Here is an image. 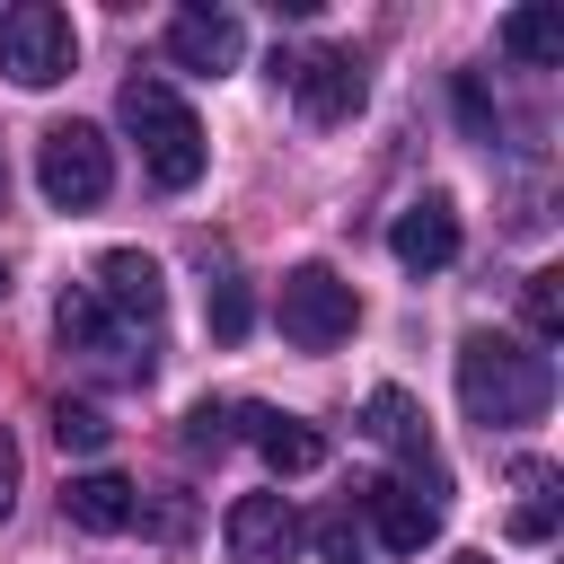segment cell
<instances>
[{
  "label": "cell",
  "mask_w": 564,
  "mask_h": 564,
  "mask_svg": "<svg viewBox=\"0 0 564 564\" xmlns=\"http://www.w3.org/2000/svg\"><path fill=\"white\" fill-rule=\"evenodd\" d=\"M546 397H555V370H546L538 344L494 335V326H476V335L458 344V405H467L485 432H494V423H538Z\"/></svg>",
  "instance_id": "1"
},
{
  "label": "cell",
  "mask_w": 564,
  "mask_h": 564,
  "mask_svg": "<svg viewBox=\"0 0 564 564\" xmlns=\"http://www.w3.org/2000/svg\"><path fill=\"white\" fill-rule=\"evenodd\" d=\"M123 132L141 141V167H150V185H159V194H185V185H203V159H212V141H203L194 106H185L167 79H150V70H132V79H123Z\"/></svg>",
  "instance_id": "2"
},
{
  "label": "cell",
  "mask_w": 564,
  "mask_h": 564,
  "mask_svg": "<svg viewBox=\"0 0 564 564\" xmlns=\"http://www.w3.org/2000/svg\"><path fill=\"white\" fill-rule=\"evenodd\" d=\"M35 185H44L53 212H88V203H106V185H115V150H106V132H97V123H53V132L35 141Z\"/></svg>",
  "instance_id": "3"
},
{
  "label": "cell",
  "mask_w": 564,
  "mask_h": 564,
  "mask_svg": "<svg viewBox=\"0 0 564 564\" xmlns=\"http://www.w3.org/2000/svg\"><path fill=\"white\" fill-rule=\"evenodd\" d=\"M352 326H361V291L335 264H291L282 273V335L300 352H335Z\"/></svg>",
  "instance_id": "4"
},
{
  "label": "cell",
  "mask_w": 564,
  "mask_h": 564,
  "mask_svg": "<svg viewBox=\"0 0 564 564\" xmlns=\"http://www.w3.org/2000/svg\"><path fill=\"white\" fill-rule=\"evenodd\" d=\"M361 432L405 467L397 485H414L432 511H441V494H449V467H441V441H432V423H423V405L405 397V388H370V405H361Z\"/></svg>",
  "instance_id": "5"
},
{
  "label": "cell",
  "mask_w": 564,
  "mask_h": 564,
  "mask_svg": "<svg viewBox=\"0 0 564 564\" xmlns=\"http://www.w3.org/2000/svg\"><path fill=\"white\" fill-rule=\"evenodd\" d=\"M70 62H79V35L53 0H18L0 18V70L18 88H53V79H70Z\"/></svg>",
  "instance_id": "6"
},
{
  "label": "cell",
  "mask_w": 564,
  "mask_h": 564,
  "mask_svg": "<svg viewBox=\"0 0 564 564\" xmlns=\"http://www.w3.org/2000/svg\"><path fill=\"white\" fill-rule=\"evenodd\" d=\"M88 291L159 352V326H167V282H159V256H141V247H106L97 256V273H88Z\"/></svg>",
  "instance_id": "7"
},
{
  "label": "cell",
  "mask_w": 564,
  "mask_h": 564,
  "mask_svg": "<svg viewBox=\"0 0 564 564\" xmlns=\"http://www.w3.org/2000/svg\"><path fill=\"white\" fill-rule=\"evenodd\" d=\"M352 520H361V538H379L388 555H423V546L441 538V511H432L414 485H397V476H361V485H352Z\"/></svg>",
  "instance_id": "8"
},
{
  "label": "cell",
  "mask_w": 564,
  "mask_h": 564,
  "mask_svg": "<svg viewBox=\"0 0 564 564\" xmlns=\"http://www.w3.org/2000/svg\"><path fill=\"white\" fill-rule=\"evenodd\" d=\"M53 326H62V344L70 352H88V361H115V370H150V344L88 291V282H70L62 291V308H53Z\"/></svg>",
  "instance_id": "9"
},
{
  "label": "cell",
  "mask_w": 564,
  "mask_h": 564,
  "mask_svg": "<svg viewBox=\"0 0 564 564\" xmlns=\"http://www.w3.org/2000/svg\"><path fill=\"white\" fill-rule=\"evenodd\" d=\"M282 79H291V97H300V115H308V123H344V115H361V62H352V53H335V44L291 53V62H282Z\"/></svg>",
  "instance_id": "10"
},
{
  "label": "cell",
  "mask_w": 564,
  "mask_h": 564,
  "mask_svg": "<svg viewBox=\"0 0 564 564\" xmlns=\"http://www.w3.org/2000/svg\"><path fill=\"white\" fill-rule=\"evenodd\" d=\"M167 62L194 70V79H220V70L247 62V26H238L229 9H176V18H167Z\"/></svg>",
  "instance_id": "11"
},
{
  "label": "cell",
  "mask_w": 564,
  "mask_h": 564,
  "mask_svg": "<svg viewBox=\"0 0 564 564\" xmlns=\"http://www.w3.org/2000/svg\"><path fill=\"white\" fill-rule=\"evenodd\" d=\"M220 538H229V564H291L300 511H291L282 494H238L229 520H220Z\"/></svg>",
  "instance_id": "12"
},
{
  "label": "cell",
  "mask_w": 564,
  "mask_h": 564,
  "mask_svg": "<svg viewBox=\"0 0 564 564\" xmlns=\"http://www.w3.org/2000/svg\"><path fill=\"white\" fill-rule=\"evenodd\" d=\"M388 247H397V264H405V273H441V264L458 256V212H449V194L405 203V212H397V229H388Z\"/></svg>",
  "instance_id": "13"
},
{
  "label": "cell",
  "mask_w": 564,
  "mask_h": 564,
  "mask_svg": "<svg viewBox=\"0 0 564 564\" xmlns=\"http://www.w3.org/2000/svg\"><path fill=\"white\" fill-rule=\"evenodd\" d=\"M247 441L264 449V467H273V476H308V467H326V432H317L308 414H282V405H247Z\"/></svg>",
  "instance_id": "14"
},
{
  "label": "cell",
  "mask_w": 564,
  "mask_h": 564,
  "mask_svg": "<svg viewBox=\"0 0 564 564\" xmlns=\"http://www.w3.org/2000/svg\"><path fill=\"white\" fill-rule=\"evenodd\" d=\"M62 511H70V529H88V538H123L132 520H141V485H123V476H70V494H62Z\"/></svg>",
  "instance_id": "15"
},
{
  "label": "cell",
  "mask_w": 564,
  "mask_h": 564,
  "mask_svg": "<svg viewBox=\"0 0 564 564\" xmlns=\"http://www.w3.org/2000/svg\"><path fill=\"white\" fill-rule=\"evenodd\" d=\"M502 53L529 62V70L564 62V9H511V18H502Z\"/></svg>",
  "instance_id": "16"
},
{
  "label": "cell",
  "mask_w": 564,
  "mask_h": 564,
  "mask_svg": "<svg viewBox=\"0 0 564 564\" xmlns=\"http://www.w3.org/2000/svg\"><path fill=\"white\" fill-rule=\"evenodd\" d=\"M520 494H529V502L511 511V538H520V546H546V538H555V467H546V458H520Z\"/></svg>",
  "instance_id": "17"
},
{
  "label": "cell",
  "mask_w": 564,
  "mask_h": 564,
  "mask_svg": "<svg viewBox=\"0 0 564 564\" xmlns=\"http://www.w3.org/2000/svg\"><path fill=\"white\" fill-rule=\"evenodd\" d=\"M203 317H212V335H220V344H238V335H247V317H256V308H247V282H238V264H229V256H220V264H212V282H203Z\"/></svg>",
  "instance_id": "18"
},
{
  "label": "cell",
  "mask_w": 564,
  "mask_h": 564,
  "mask_svg": "<svg viewBox=\"0 0 564 564\" xmlns=\"http://www.w3.org/2000/svg\"><path fill=\"white\" fill-rule=\"evenodd\" d=\"M308 546H317V564H370V538H361L352 511H326V520L308 529Z\"/></svg>",
  "instance_id": "19"
},
{
  "label": "cell",
  "mask_w": 564,
  "mask_h": 564,
  "mask_svg": "<svg viewBox=\"0 0 564 564\" xmlns=\"http://www.w3.org/2000/svg\"><path fill=\"white\" fill-rule=\"evenodd\" d=\"M106 432H115V423H106L97 405H79V397H62V405H53V441H62V449H79V458H88V449H106Z\"/></svg>",
  "instance_id": "20"
},
{
  "label": "cell",
  "mask_w": 564,
  "mask_h": 564,
  "mask_svg": "<svg viewBox=\"0 0 564 564\" xmlns=\"http://www.w3.org/2000/svg\"><path fill=\"white\" fill-rule=\"evenodd\" d=\"M564 273H529V291H520V308H529V335L538 344H555L564 335V291H555Z\"/></svg>",
  "instance_id": "21"
},
{
  "label": "cell",
  "mask_w": 564,
  "mask_h": 564,
  "mask_svg": "<svg viewBox=\"0 0 564 564\" xmlns=\"http://www.w3.org/2000/svg\"><path fill=\"white\" fill-rule=\"evenodd\" d=\"M229 441V405H194L185 414V449H220Z\"/></svg>",
  "instance_id": "22"
},
{
  "label": "cell",
  "mask_w": 564,
  "mask_h": 564,
  "mask_svg": "<svg viewBox=\"0 0 564 564\" xmlns=\"http://www.w3.org/2000/svg\"><path fill=\"white\" fill-rule=\"evenodd\" d=\"M458 115H467L476 141H494V97H485V79H458Z\"/></svg>",
  "instance_id": "23"
},
{
  "label": "cell",
  "mask_w": 564,
  "mask_h": 564,
  "mask_svg": "<svg viewBox=\"0 0 564 564\" xmlns=\"http://www.w3.org/2000/svg\"><path fill=\"white\" fill-rule=\"evenodd\" d=\"M9 502H18V449H9V432H0V520H9Z\"/></svg>",
  "instance_id": "24"
},
{
  "label": "cell",
  "mask_w": 564,
  "mask_h": 564,
  "mask_svg": "<svg viewBox=\"0 0 564 564\" xmlns=\"http://www.w3.org/2000/svg\"><path fill=\"white\" fill-rule=\"evenodd\" d=\"M449 564H494V555H449Z\"/></svg>",
  "instance_id": "25"
},
{
  "label": "cell",
  "mask_w": 564,
  "mask_h": 564,
  "mask_svg": "<svg viewBox=\"0 0 564 564\" xmlns=\"http://www.w3.org/2000/svg\"><path fill=\"white\" fill-rule=\"evenodd\" d=\"M0 300H9V264H0Z\"/></svg>",
  "instance_id": "26"
},
{
  "label": "cell",
  "mask_w": 564,
  "mask_h": 564,
  "mask_svg": "<svg viewBox=\"0 0 564 564\" xmlns=\"http://www.w3.org/2000/svg\"><path fill=\"white\" fill-rule=\"evenodd\" d=\"M0 194H9V167H0Z\"/></svg>",
  "instance_id": "27"
}]
</instances>
